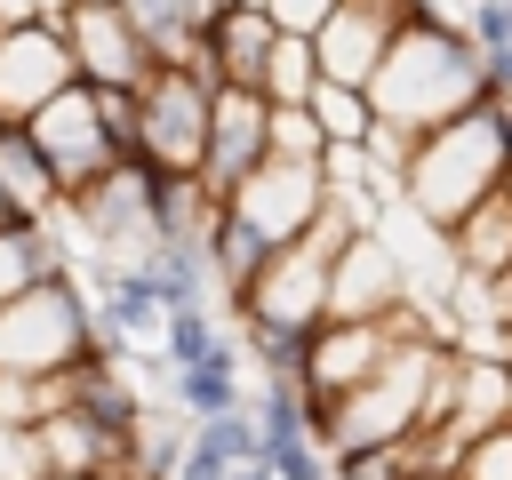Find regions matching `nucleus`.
I'll return each mask as SVG.
<instances>
[{"mask_svg": "<svg viewBox=\"0 0 512 480\" xmlns=\"http://www.w3.org/2000/svg\"><path fill=\"white\" fill-rule=\"evenodd\" d=\"M368 104H376V128L424 144L432 128H448V120H464V112H488V104H496V80H488L472 32L448 24L440 8H424V16L384 48V64H376V80H368Z\"/></svg>", "mask_w": 512, "mask_h": 480, "instance_id": "nucleus-1", "label": "nucleus"}, {"mask_svg": "<svg viewBox=\"0 0 512 480\" xmlns=\"http://www.w3.org/2000/svg\"><path fill=\"white\" fill-rule=\"evenodd\" d=\"M504 184H512V160H504V136H496V104L432 128V136L408 152V168H400V200H408L440 240H448L480 200H496Z\"/></svg>", "mask_w": 512, "mask_h": 480, "instance_id": "nucleus-2", "label": "nucleus"}, {"mask_svg": "<svg viewBox=\"0 0 512 480\" xmlns=\"http://www.w3.org/2000/svg\"><path fill=\"white\" fill-rule=\"evenodd\" d=\"M96 344H112V336H104L96 296L80 288V272H48V280L24 288L16 304H0V376L48 384V376H64L72 360H88Z\"/></svg>", "mask_w": 512, "mask_h": 480, "instance_id": "nucleus-3", "label": "nucleus"}, {"mask_svg": "<svg viewBox=\"0 0 512 480\" xmlns=\"http://www.w3.org/2000/svg\"><path fill=\"white\" fill-rule=\"evenodd\" d=\"M24 136L40 144V160H48V176H56V208H72V200H88L96 184L120 176V144H112V128H104L88 80H72L64 96H48V104L24 120Z\"/></svg>", "mask_w": 512, "mask_h": 480, "instance_id": "nucleus-4", "label": "nucleus"}, {"mask_svg": "<svg viewBox=\"0 0 512 480\" xmlns=\"http://www.w3.org/2000/svg\"><path fill=\"white\" fill-rule=\"evenodd\" d=\"M448 344H400L344 408H336V424H328V456L336 448H384V440H408L416 424H424V384H432V360H440Z\"/></svg>", "mask_w": 512, "mask_h": 480, "instance_id": "nucleus-5", "label": "nucleus"}, {"mask_svg": "<svg viewBox=\"0 0 512 480\" xmlns=\"http://www.w3.org/2000/svg\"><path fill=\"white\" fill-rule=\"evenodd\" d=\"M208 112H216V88H208L200 72H152V80H144V96H136V152H144L152 168L200 176Z\"/></svg>", "mask_w": 512, "mask_h": 480, "instance_id": "nucleus-6", "label": "nucleus"}, {"mask_svg": "<svg viewBox=\"0 0 512 480\" xmlns=\"http://www.w3.org/2000/svg\"><path fill=\"white\" fill-rule=\"evenodd\" d=\"M272 256L280 248H296L312 224H320V208H328V184H320V160H264L232 200H224Z\"/></svg>", "mask_w": 512, "mask_h": 480, "instance_id": "nucleus-7", "label": "nucleus"}, {"mask_svg": "<svg viewBox=\"0 0 512 480\" xmlns=\"http://www.w3.org/2000/svg\"><path fill=\"white\" fill-rule=\"evenodd\" d=\"M264 160H272V96H264V88H216L208 152H200V184H208L216 200H232Z\"/></svg>", "mask_w": 512, "mask_h": 480, "instance_id": "nucleus-8", "label": "nucleus"}, {"mask_svg": "<svg viewBox=\"0 0 512 480\" xmlns=\"http://www.w3.org/2000/svg\"><path fill=\"white\" fill-rule=\"evenodd\" d=\"M80 72H72V48L56 24H8L0 32V128H24L48 96H64Z\"/></svg>", "mask_w": 512, "mask_h": 480, "instance_id": "nucleus-9", "label": "nucleus"}, {"mask_svg": "<svg viewBox=\"0 0 512 480\" xmlns=\"http://www.w3.org/2000/svg\"><path fill=\"white\" fill-rule=\"evenodd\" d=\"M64 48H72V72H80L88 88H144V80L160 72V64H152V48L128 32V16H120V8H72Z\"/></svg>", "mask_w": 512, "mask_h": 480, "instance_id": "nucleus-10", "label": "nucleus"}, {"mask_svg": "<svg viewBox=\"0 0 512 480\" xmlns=\"http://www.w3.org/2000/svg\"><path fill=\"white\" fill-rule=\"evenodd\" d=\"M408 296H400V264L384 248V232H360L336 272H328V320H392Z\"/></svg>", "mask_w": 512, "mask_h": 480, "instance_id": "nucleus-11", "label": "nucleus"}, {"mask_svg": "<svg viewBox=\"0 0 512 480\" xmlns=\"http://www.w3.org/2000/svg\"><path fill=\"white\" fill-rule=\"evenodd\" d=\"M272 48H280V24H272L264 8H248V0L216 8V16H208V32H200V56H208L216 88H264Z\"/></svg>", "mask_w": 512, "mask_h": 480, "instance_id": "nucleus-12", "label": "nucleus"}, {"mask_svg": "<svg viewBox=\"0 0 512 480\" xmlns=\"http://www.w3.org/2000/svg\"><path fill=\"white\" fill-rule=\"evenodd\" d=\"M96 320H104V336L128 352L136 336H160V320H168V304H160V280L144 272V264H96Z\"/></svg>", "mask_w": 512, "mask_h": 480, "instance_id": "nucleus-13", "label": "nucleus"}, {"mask_svg": "<svg viewBox=\"0 0 512 480\" xmlns=\"http://www.w3.org/2000/svg\"><path fill=\"white\" fill-rule=\"evenodd\" d=\"M248 352L224 336L216 344V360H200V368H168V400L192 416V424H216V416H248V368H240Z\"/></svg>", "mask_w": 512, "mask_h": 480, "instance_id": "nucleus-14", "label": "nucleus"}, {"mask_svg": "<svg viewBox=\"0 0 512 480\" xmlns=\"http://www.w3.org/2000/svg\"><path fill=\"white\" fill-rule=\"evenodd\" d=\"M120 16H128V32L152 48V64L160 72H184L192 56H200V32H208V0H120Z\"/></svg>", "mask_w": 512, "mask_h": 480, "instance_id": "nucleus-15", "label": "nucleus"}, {"mask_svg": "<svg viewBox=\"0 0 512 480\" xmlns=\"http://www.w3.org/2000/svg\"><path fill=\"white\" fill-rule=\"evenodd\" d=\"M448 256H456V272L480 280V288L512 280V184H504L496 200H480V208L448 232Z\"/></svg>", "mask_w": 512, "mask_h": 480, "instance_id": "nucleus-16", "label": "nucleus"}, {"mask_svg": "<svg viewBox=\"0 0 512 480\" xmlns=\"http://www.w3.org/2000/svg\"><path fill=\"white\" fill-rule=\"evenodd\" d=\"M48 272H72V264H64V240H56V216L8 224V232H0V304H16L24 288H40Z\"/></svg>", "mask_w": 512, "mask_h": 480, "instance_id": "nucleus-17", "label": "nucleus"}, {"mask_svg": "<svg viewBox=\"0 0 512 480\" xmlns=\"http://www.w3.org/2000/svg\"><path fill=\"white\" fill-rule=\"evenodd\" d=\"M32 432H40V456H48V472H120V464H128V456H120V448H112L96 424H80L72 408L40 416Z\"/></svg>", "mask_w": 512, "mask_h": 480, "instance_id": "nucleus-18", "label": "nucleus"}, {"mask_svg": "<svg viewBox=\"0 0 512 480\" xmlns=\"http://www.w3.org/2000/svg\"><path fill=\"white\" fill-rule=\"evenodd\" d=\"M0 200L16 216H56V176L24 128H0Z\"/></svg>", "mask_w": 512, "mask_h": 480, "instance_id": "nucleus-19", "label": "nucleus"}, {"mask_svg": "<svg viewBox=\"0 0 512 480\" xmlns=\"http://www.w3.org/2000/svg\"><path fill=\"white\" fill-rule=\"evenodd\" d=\"M240 336H248L264 384H304V376H312V344H320V328H296V320H248Z\"/></svg>", "mask_w": 512, "mask_h": 480, "instance_id": "nucleus-20", "label": "nucleus"}, {"mask_svg": "<svg viewBox=\"0 0 512 480\" xmlns=\"http://www.w3.org/2000/svg\"><path fill=\"white\" fill-rule=\"evenodd\" d=\"M304 120L320 128V144H368V136H376L368 88H344V80H320V88L304 96Z\"/></svg>", "mask_w": 512, "mask_h": 480, "instance_id": "nucleus-21", "label": "nucleus"}, {"mask_svg": "<svg viewBox=\"0 0 512 480\" xmlns=\"http://www.w3.org/2000/svg\"><path fill=\"white\" fill-rule=\"evenodd\" d=\"M136 264L160 280V304H168V312H200L208 288H216V280H208V248H168V240H152Z\"/></svg>", "mask_w": 512, "mask_h": 480, "instance_id": "nucleus-22", "label": "nucleus"}, {"mask_svg": "<svg viewBox=\"0 0 512 480\" xmlns=\"http://www.w3.org/2000/svg\"><path fill=\"white\" fill-rule=\"evenodd\" d=\"M312 88H320V56H312V40H288V32H280V48H272V64H264V96H272L280 112H296Z\"/></svg>", "mask_w": 512, "mask_h": 480, "instance_id": "nucleus-23", "label": "nucleus"}, {"mask_svg": "<svg viewBox=\"0 0 512 480\" xmlns=\"http://www.w3.org/2000/svg\"><path fill=\"white\" fill-rule=\"evenodd\" d=\"M216 344H224V328H216V312L200 304V312H168L160 320V352H168V368H200V360H216Z\"/></svg>", "mask_w": 512, "mask_h": 480, "instance_id": "nucleus-24", "label": "nucleus"}, {"mask_svg": "<svg viewBox=\"0 0 512 480\" xmlns=\"http://www.w3.org/2000/svg\"><path fill=\"white\" fill-rule=\"evenodd\" d=\"M192 448H200V456H216V464H248V456H264L256 416H216V424H192Z\"/></svg>", "mask_w": 512, "mask_h": 480, "instance_id": "nucleus-25", "label": "nucleus"}, {"mask_svg": "<svg viewBox=\"0 0 512 480\" xmlns=\"http://www.w3.org/2000/svg\"><path fill=\"white\" fill-rule=\"evenodd\" d=\"M448 480H512V424L480 432V440L456 456V472H448Z\"/></svg>", "mask_w": 512, "mask_h": 480, "instance_id": "nucleus-26", "label": "nucleus"}, {"mask_svg": "<svg viewBox=\"0 0 512 480\" xmlns=\"http://www.w3.org/2000/svg\"><path fill=\"white\" fill-rule=\"evenodd\" d=\"M0 480H48V456H40L32 424H0Z\"/></svg>", "mask_w": 512, "mask_h": 480, "instance_id": "nucleus-27", "label": "nucleus"}, {"mask_svg": "<svg viewBox=\"0 0 512 480\" xmlns=\"http://www.w3.org/2000/svg\"><path fill=\"white\" fill-rule=\"evenodd\" d=\"M472 48L480 56H512V0H472Z\"/></svg>", "mask_w": 512, "mask_h": 480, "instance_id": "nucleus-28", "label": "nucleus"}, {"mask_svg": "<svg viewBox=\"0 0 512 480\" xmlns=\"http://www.w3.org/2000/svg\"><path fill=\"white\" fill-rule=\"evenodd\" d=\"M336 8H344V0H264V16H272L288 40H320V24H328Z\"/></svg>", "mask_w": 512, "mask_h": 480, "instance_id": "nucleus-29", "label": "nucleus"}, {"mask_svg": "<svg viewBox=\"0 0 512 480\" xmlns=\"http://www.w3.org/2000/svg\"><path fill=\"white\" fill-rule=\"evenodd\" d=\"M264 464H272L280 480H320V472H328V448H320V440H272Z\"/></svg>", "mask_w": 512, "mask_h": 480, "instance_id": "nucleus-30", "label": "nucleus"}, {"mask_svg": "<svg viewBox=\"0 0 512 480\" xmlns=\"http://www.w3.org/2000/svg\"><path fill=\"white\" fill-rule=\"evenodd\" d=\"M8 24H40V0H0V32Z\"/></svg>", "mask_w": 512, "mask_h": 480, "instance_id": "nucleus-31", "label": "nucleus"}, {"mask_svg": "<svg viewBox=\"0 0 512 480\" xmlns=\"http://www.w3.org/2000/svg\"><path fill=\"white\" fill-rule=\"evenodd\" d=\"M224 480H280V472H272V464H264V456H248V464H232V472H224Z\"/></svg>", "mask_w": 512, "mask_h": 480, "instance_id": "nucleus-32", "label": "nucleus"}, {"mask_svg": "<svg viewBox=\"0 0 512 480\" xmlns=\"http://www.w3.org/2000/svg\"><path fill=\"white\" fill-rule=\"evenodd\" d=\"M496 136H504V160H512V96H496Z\"/></svg>", "mask_w": 512, "mask_h": 480, "instance_id": "nucleus-33", "label": "nucleus"}, {"mask_svg": "<svg viewBox=\"0 0 512 480\" xmlns=\"http://www.w3.org/2000/svg\"><path fill=\"white\" fill-rule=\"evenodd\" d=\"M48 480H128V472H48Z\"/></svg>", "mask_w": 512, "mask_h": 480, "instance_id": "nucleus-34", "label": "nucleus"}, {"mask_svg": "<svg viewBox=\"0 0 512 480\" xmlns=\"http://www.w3.org/2000/svg\"><path fill=\"white\" fill-rule=\"evenodd\" d=\"M8 224H40V216H16V208H8V200H0V232H8Z\"/></svg>", "mask_w": 512, "mask_h": 480, "instance_id": "nucleus-35", "label": "nucleus"}, {"mask_svg": "<svg viewBox=\"0 0 512 480\" xmlns=\"http://www.w3.org/2000/svg\"><path fill=\"white\" fill-rule=\"evenodd\" d=\"M80 8H120V0H80Z\"/></svg>", "mask_w": 512, "mask_h": 480, "instance_id": "nucleus-36", "label": "nucleus"}, {"mask_svg": "<svg viewBox=\"0 0 512 480\" xmlns=\"http://www.w3.org/2000/svg\"><path fill=\"white\" fill-rule=\"evenodd\" d=\"M320 480H336V472H320Z\"/></svg>", "mask_w": 512, "mask_h": 480, "instance_id": "nucleus-37", "label": "nucleus"}, {"mask_svg": "<svg viewBox=\"0 0 512 480\" xmlns=\"http://www.w3.org/2000/svg\"><path fill=\"white\" fill-rule=\"evenodd\" d=\"M248 8H264V0H248Z\"/></svg>", "mask_w": 512, "mask_h": 480, "instance_id": "nucleus-38", "label": "nucleus"}]
</instances>
